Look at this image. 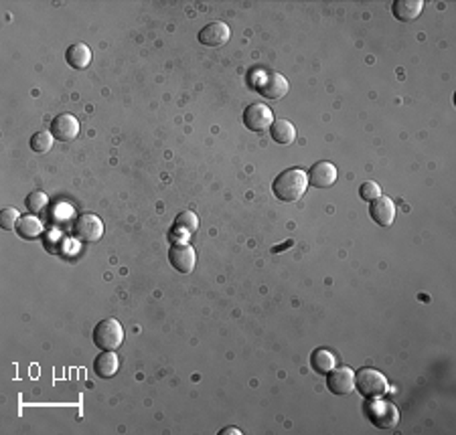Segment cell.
<instances>
[{
	"label": "cell",
	"instance_id": "obj_24",
	"mask_svg": "<svg viewBox=\"0 0 456 435\" xmlns=\"http://www.w3.org/2000/svg\"><path fill=\"white\" fill-rule=\"evenodd\" d=\"M359 195H361L363 200L371 203V200H375L377 197H382V186L377 183H363L359 186Z\"/></svg>",
	"mask_w": 456,
	"mask_h": 435
},
{
	"label": "cell",
	"instance_id": "obj_7",
	"mask_svg": "<svg viewBox=\"0 0 456 435\" xmlns=\"http://www.w3.org/2000/svg\"><path fill=\"white\" fill-rule=\"evenodd\" d=\"M243 124L252 132H264L274 124V113L268 106L262 103H252L243 112Z\"/></svg>",
	"mask_w": 456,
	"mask_h": 435
},
{
	"label": "cell",
	"instance_id": "obj_11",
	"mask_svg": "<svg viewBox=\"0 0 456 435\" xmlns=\"http://www.w3.org/2000/svg\"><path fill=\"white\" fill-rule=\"evenodd\" d=\"M51 134L59 142H69L77 138L79 134V122L72 113H59L57 118L51 122Z\"/></svg>",
	"mask_w": 456,
	"mask_h": 435
},
{
	"label": "cell",
	"instance_id": "obj_4",
	"mask_svg": "<svg viewBox=\"0 0 456 435\" xmlns=\"http://www.w3.org/2000/svg\"><path fill=\"white\" fill-rule=\"evenodd\" d=\"M355 389L359 391L361 397H365L367 401L369 399H379L387 393L389 385L387 379L379 371L375 368H361L359 373H355Z\"/></svg>",
	"mask_w": 456,
	"mask_h": 435
},
{
	"label": "cell",
	"instance_id": "obj_12",
	"mask_svg": "<svg viewBox=\"0 0 456 435\" xmlns=\"http://www.w3.org/2000/svg\"><path fill=\"white\" fill-rule=\"evenodd\" d=\"M369 215L371 219L382 227H389L396 219V205L389 197H377L369 203Z\"/></svg>",
	"mask_w": 456,
	"mask_h": 435
},
{
	"label": "cell",
	"instance_id": "obj_10",
	"mask_svg": "<svg viewBox=\"0 0 456 435\" xmlns=\"http://www.w3.org/2000/svg\"><path fill=\"white\" fill-rule=\"evenodd\" d=\"M229 37H231L229 25L221 21H213L199 30V43L203 47H221L229 41Z\"/></svg>",
	"mask_w": 456,
	"mask_h": 435
},
{
	"label": "cell",
	"instance_id": "obj_6",
	"mask_svg": "<svg viewBox=\"0 0 456 435\" xmlns=\"http://www.w3.org/2000/svg\"><path fill=\"white\" fill-rule=\"evenodd\" d=\"M327 387L330 393L339 395V397H347V395L353 393V389H355V373H353V368H349V366L333 368L327 377Z\"/></svg>",
	"mask_w": 456,
	"mask_h": 435
},
{
	"label": "cell",
	"instance_id": "obj_16",
	"mask_svg": "<svg viewBox=\"0 0 456 435\" xmlns=\"http://www.w3.org/2000/svg\"><path fill=\"white\" fill-rule=\"evenodd\" d=\"M65 59H67V63L72 65L73 69L82 71L91 63V51H89L86 43H75L72 47H67Z\"/></svg>",
	"mask_w": 456,
	"mask_h": 435
},
{
	"label": "cell",
	"instance_id": "obj_3",
	"mask_svg": "<svg viewBox=\"0 0 456 435\" xmlns=\"http://www.w3.org/2000/svg\"><path fill=\"white\" fill-rule=\"evenodd\" d=\"M124 342V328L114 318H106L94 328V344L101 351H118Z\"/></svg>",
	"mask_w": 456,
	"mask_h": 435
},
{
	"label": "cell",
	"instance_id": "obj_23",
	"mask_svg": "<svg viewBox=\"0 0 456 435\" xmlns=\"http://www.w3.org/2000/svg\"><path fill=\"white\" fill-rule=\"evenodd\" d=\"M18 219H21V215H18V211L13 209V207H6V209H2V213H0V225H2L4 231H13V229H16Z\"/></svg>",
	"mask_w": 456,
	"mask_h": 435
},
{
	"label": "cell",
	"instance_id": "obj_19",
	"mask_svg": "<svg viewBox=\"0 0 456 435\" xmlns=\"http://www.w3.org/2000/svg\"><path fill=\"white\" fill-rule=\"evenodd\" d=\"M311 366L318 375H328L335 368V356L327 349H316L311 354Z\"/></svg>",
	"mask_w": 456,
	"mask_h": 435
},
{
	"label": "cell",
	"instance_id": "obj_2",
	"mask_svg": "<svg viewBox=\"0 0 456 435\" xmlns=\"http://www.w3.org/2000/svg\"><path fill=\"white\" fill-rule=\"evenodd\" d=\"M365 415L377 429H396L399 423L398 407L384 399H369L365 405Z\"/></svg>",
	"mask_w": 456,
	"mask_h": 435
},
{
	"label": "cell",
	"instance_id": "obj_9",
	"mask_svg": "<svg viewBox=\"0 0 456 435\" xmlns=\"http://www.w3.org/2000/svg\"><path fill=\"white\" fill-rule=\"evenodd\" d=\"M169 261L179 273H191L195 264H197V253L189 245L177 243V245H172L171 252H169Z\"/></svg>",
	"mask_w": 456,
	"mask_h": 435
},
{
	"label": "cell",
	"instance_id": "obj_5",
	"mask_svg": "<svg viewBox=\"0 0 456 435\" xmlns=\"http://www.w3.org/2000/svg\"><path fill=\"white\" fill-rule=\"evenodd\" d=\"M73 235L84 243H96L104 237V223L96 215L84 213L73 223Z\"/></svg>",
	"mask_w": 456,
	"mask_h": 435
},
{
	"label": "cell",
	"instance_id": "obj_20",
	"mask_svg": "<svg viewBox=\"0 0 456 435\" xmlns=\"http://www.w3.org/2000/svg\"><path fill=\"white\" fill-rule=\"evenodd\" d=\"M197 227H199L197 215L191 211H185L177 217V223H174V229H172V231H179V229H181V233H183L185 237H191V233H195Z\"/></svg>",
	"mask_w": 456,
	"mask_h": 435
},
{
	"label": "cell",
	"instance_id": "obj_18",
	"mask_svg": "<svg viewBox=\"0 0 456 435\" xmlns=\"http://www.w3.org/2000/svg\"><path fill=\"white\" fill-rule=\"evenodd\" d=\"M272 140L278 144H292L296 138V130L292 126V122L288 120H274V124L270 126Z\"/></svg>",
	"mask_w": 456,
	"mask_h": 435
},
{
	"label": "cell",
	"instance_id": "obj_15",
	"mask_svg": "<svg viewBox=\"0 0 456 435\" xmlns=\"http://www.w3.org/2000/svg\"><path fill=\"white\" fill-rule=\"evenodd\" d=\"M118 368H120V361H118L114 351H104L94 363V373L100 379H112L118 373Z\"/></svg>",
	"mask_w": 456,
	"mask_h": 435
},
{
	"label": "cell",
	"instance_id": "obj_8",
	"mask_svg": "<svg viewBox=\"0 0 456 435\" xmlns=\"http://www.w3.org/2000/svg\"><path fill=\"white\" fill-rule=\"evenodd\" d=\"M264 98L280 99L288 94V81L284 75L274 73V71H262V79L257 84V89Z\"/></svg>",
	"mask_w": 456,
	"mask_h": 435
},
{
	"label": "cell",
	"instance_id": "obj_25",
	"mask_svg": "<svg viewBox=\"0 0 456 435\" xmlns=\"http://www.w3.org/2000/svg\"><path fill=\"white\" fill-rule=\"evenodd\" d=\"M228 434L242 435V431H240V429H235V427H226V429H221V435H228Z\"/></svg>",
	"mask_w": 456,
	"mask_h": 435
},
{
	"label": "cell",
	"instance_id": "obj_1",
	"mask_svg": "<svg viewBox=\"0 0 456 435\" xmlns=\"http://www.w3.org/2000/svg\"><path fill=\"white\" fill-rule=\"evenodd\" d=\"M306 188H308V174L300 169L284 170L272 183L274 197L282 203H296L306 193Z\"/></svg>",
	"mask_w": 456,
	"mask_h": 435
},
{
	"label": "cell",
	"instance_id": "obj_17",
	"mask_svg": "<svg viewBox=\"0 0 456 435\" xmlns=\"http://www.w3.org/2000/svg\"><path fill=\"white\" fill-rule=\"evenodd\" d=\"M41 233H43V223L35 215H25V217L18 219V225H16V235L18 237L33 241V239L41 237Z\"/></svg>",
	"mask_w": 456,
	"mask_h": 435
},
{
	"label": "cell",
	"instance_id": "obj_21",
	"mask_svg": "<svg viewBox=\"0 0 456 435\" xmlns=\"http://www.w3.org/2000/svg\"><path fill=\"white\" fill-rule=\"evenodd\" d=\"M53 140H55V138H53L51 132H37V134L30 136V150H33L35 154H45V152L51 150Z\"/></svg>",
	"mask_w": 456,
	"mask_h": 435
},
{
	"label": "cell",
	"instance_id": "obj_13",
	"mask_svg": "<svg viewBox=\"0 0 456 435\" xmlns=\"http://www.w3.org/2000/svg\"><path fill=\"white\" fill-rule=\"evenodd\" d=\"M335 181H337V169H335V164H330L327 160L316 162L311 169V172H308V183H311V186H316V188L333 186Z\"/></svg>",
	"mask_w": 456,
	"mask_h": 435
},
{
	"label": "cell",
	"instance_id": "obj_22",
	"mask_svg": "<svg viewBox=\"0 0 456 435\" xmlns=\"http://www.w3.org/2000/svg\"><path fill=\"white\" fill-rule=\"evenodd\" d=\"M25 205H27V209H29L30 215H39V213H43L47 209V205H49V197L45 195L43 191H33L29 193V197L25 200Z\"/></svg>",
	"mask_w": 456,
	"mask_h": 435
},
{
	"label": "cell",
	"instance_id": "obj_14",
	"mask_svg": "<svg viewBox=\"0 0 456 435\" xmlns=\"http://www.w3.org/2000/svg\"><path fill=\"white\" fill-rule=\"evenodd\" d=\"M422 11H424V0H396L391 6L394 16L401 23H410L413 18H418Z\"/></svg>",
	"mask_w": 456,
	"mask_h": 435
}]
</instances>
